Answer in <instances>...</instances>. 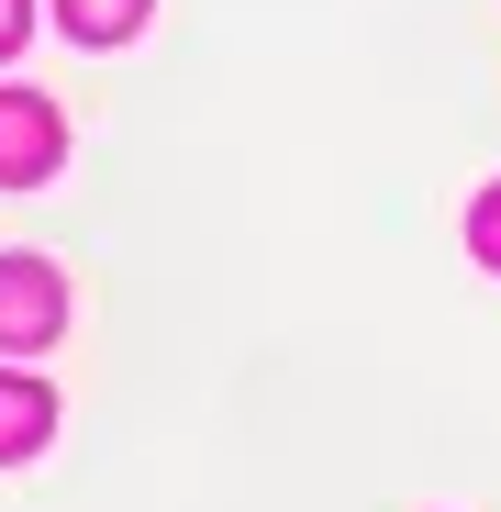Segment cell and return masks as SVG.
Returning a JSON list of instances; mask_svg holds the SVG:
<instances>
[{
  "mask_svg": "<svg viewBox=\"0 0 501 512\" xmlns=\"http://www.w3.org/2000/svg\"><path fill=\"white\" fill-rule=\"evenodd\" d=\"M468 256H479V268H501V179L468 201Z\"/></svg>",
  "mask_w": 501,
  "mask_h": 512,
  "instance_id": "cell-5",
  "label": "cell"
},
{
  "mask_svg": "<svg viewBox=\"0 0 501 512\" xmlns=\"http://www.w3.org/2000/svg\"><path fill=\"white\" fill-rule=\"evenodd\" d=\"M23 23H34V0H0V56L23 45Z\"/></svg>",
  "mask_w": 501,
  "mask_h": 512,
  "instance_id": "cell-6",
  "label": "cell"
},
{
  "mask_svg": "<svg viewBox=\"0 0 501 512\" xmlns=\"http://www.w3.org/2000/svg\"><path fill=\"white\" fill-rule=\"evenodd\" d=\"M56 23H67L78 45H123V34L145 23V0H56Z\"/></svg>",
  "mask_w": 501,
  "mask_h": 512,
  "instance_id": "cell-4",
  "label": "cell"
},
{
  "mask_svg": "<svg viewBox=\"0 0 501 512\" xmlns=\"http://www.w3.org/2000/svg\"><path fill=\"white\" fill-rule=\"evenodd\" d=\"M56 435V390L23 379V368H0V457H34Z\"/></svg>",
  "mask_w": 501,
  "mask_h": 512,
  "instance_id": "cell-3",
  "label": "cell"
},
{
  "mask_svg": "<svg viewBox=\"0 0 501 512\" xmlns=\"http://www.w3.org/2000/svg\"><path fill=\"white\" fill-rule=\"evenodd\" d=\"M67 156V123L45 90H0V179H45V167Z\"/></svg>",
  "mask_w": 501,
  "mask_h": 512,
  "instance_id": "cell-2",
  "label": "cell"
},
{
  "mask_svg": "<svg viewBox=\"0 0 501 512\" xmlns=\"http://www.w3.org/2000/svg\"><path fill=\"white\" fill-rule=\"evenodd\" d=\"M67 323V279L45 256H0V346H45Z\"/></svg>",
  "mask_w": 501,
  "mask_h": 512,
  "instance_id": "cell-1",
  "label": "cell"
}]
</instances>
